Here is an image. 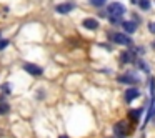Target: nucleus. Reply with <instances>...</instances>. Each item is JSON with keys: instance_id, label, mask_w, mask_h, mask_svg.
<instances>
[{"instance_id": "obj_1", "label": "nucleus", "mask_w": 155, "mask_h": 138, "mask_svg": "<svg viewBox=\"0 0 155 138\" xmlns=\"http://www.w3.org/2000/svg\"><path fill=\"white\" fill-rule=\"evenodd\" d=\"M107 12H108V15H110V18H120L122 15L125 14V7L122 4H118V2H114V4L108 5Z\"/></svg>"}, {"instance_id": "obj_2", "label": "nucleus", "mask_w": 155, "mask_h": 138, "mask_svg": "<svg viewBox=\"0 0 155 138\" xmlns=\"http://www.w3.org/2000/svg\"><path fill=\"white\" fill-rule=\"evenodd\" d=\"M110 38H112V42H115L118 45H130L132 43L130 37H127L125 34H112Z\"/></svg>"}, {"instance_id": "obj_3", "label": "nucleus", "mask_w": 155, "mask_h": 138, "mask_svg": "<svg viewBox=\"0 0 155 138\" xmlns=\"http://www.w3.org/2000/svg\"><path fill=\"white\" fill-rule=\"evenodd\" d=\"M127 127H128V125L125 123V121H120V123H117V125H115V133H117V136L124 138L125 135H127L128 131H130Z\"/></svg>"}, {"instance_id": "obj_4", "label": "nucleus", "mask_w": 155, "mask_h": 138, "mask_svg": "<svg viewBox=\"0 0 155 138\" xmlns=\"http://www.w3.org/2000/svg\"><path fill=\"white\" fill-rule=\"evenodd\" d=\"M24 68H25V72H28V73L34 75V77H40L42 75V68L37 67V65H34V63H25Z\"/></svg>"}, {"instance_id": "obj_5", "label": "nucleus", "mask_w": 155, "mask_h": 138, "mask_svg": "<svg viewBox=\"0 0 155 138\" xmlns=\"http://www.w3.org/2000/svg\"><path fill=\"white\" fill-rule=\"evenodd\" d=\"M137 97H140V91H138L137 88H127V91H125V101H127V103H130V101L135 100Z\"/></svg>"}, {"instance_id": "obj_6", "label": "nucleus", "mask_w": 155, "mask_h": 138, "mask_svg": "<svg viewBox=\"0 0 155 138\" xmlns=\"http://www.w3.org/2000/svg\"><path fill=\"white\" fill-rule=\"evenodd\" d=\"M118 82L120 83H138V78L134 77L132 73H125L122 77H118Z\"/></svg>"}, {"instance_id": "obj_7", "label": "nucleus", "mask_w": 155, "mask_h": 138, "mask_svg": "<svg viewBox=\"0 0 155 138\" xmlns=\"http://www.w3.org/2000/svg\"><path fill=\"white\" fill-rule=\"evenodd\" d=\"M82 24H84V27L88 28V30H95V28H98V22L95 20V18H85Z\"/></svg>"}, {"instance_id": "obj_8", "label": "nucleus", "mask_w": 155, "mask_h": 138, "mask_svg": "<svg viewBox=\"0 0 155 138\" xmlns=\"http://www.w3.org/2000/svg\"><path fill=\"white\" fill-rule=\"evenodd\" d=\"M122 25H124V30L127 32V34H134L135 30H137V24L132 20H127V22H122Z\"/></svg>"}, {"instance_id": "obj_9", "label": "nucleus", "mask_w": 155, "mask_h": 138, "mask_svg": "<svg viewBox=\"0 0 155 138\" xmlns=\"http://www.w3.org/2000/svg\"><path fill=\"white\" fill-rule=\"evenodd\" d=\"M72 8H74L72 4H60V5L55 7V10H57L58 14H68V12H72Z\"/></svg>"}, {"instance_id": "obj_10", "label": "nucleus", "mask_w": 155, "mask_h": 138, "mask_svg": "<svg viewBox=\"0 0 155 138\" xmlns=\"http://www.w3.org/2000/svg\"><path fill=\"white\" fill-rule=\"evenodd\" d=\"M140 115H142V108H137V110H130V111H128V117H130L132 121H137L138 118H140Z\"/></svg>"}, {"instance_id": "obj_11", "label": "nucleus", "mask_w": 155, "mask_h": 138, "mask_svg": "<svg viewBox=\"0 0 155 138\" xmlns=\"http://www.w3.org/2000/svg\"><path fill=\"white\" fill-rule=\"evenodd\" d=\"M134 60V55L130 53V52H124V53H122V62H124V63H128V62H132Z\"/></svg>"}, {"instance_id": "obj_12", "label": "nucleus", "mask_w": 155, "mask_h": 138, "mask_svg": "<svg viewBox=\"0 0 155 138\" xmlns=\"http://www.w3.org/2000/svg\"><path fill=\"white\" fill-rule=\"evenodd\" d=\"M138 5L142 10H150V0H138Z\"/></svg>"}, {"instance_id": "obj_13", "label": "nucleus", "mask_w": 155, "mask_h": 138, "mask_svg": "<svg viewBox=\"0 0 155 138\" xmlns=\"http://www.w3.org/2000/svg\"><path fill=\"white\" fill-rule=\"evenodd\" d=\"M8 110H10V107H8L5 101H0V115H5L8 113Z\"/></svg>"}, {"instance_id": "obj_14", "label": "nucleus", "mask_w": 155, "mask_h": 138, "mask_svg": "<svg viewBox=\"0 0 155 138\" xmlns=\"http://www.w3.org/2000/svg\"><path fill=\"white\" fill-rule=\"evenodd\" d=\"M105 2H107V0H90V4L94 5V7H102V5H105Z\"/></svg>"}, {"instance_id": "obj_15", "label": "nucleus", "mask_w": 155, "mask_h": 138, "mask_svg": "<svg viewBox=\"0 0 155 138\" xmlns=\"http://www.w3.org/2000/svg\"><path fill=\"white\" fill-rule=\"evenodd\" d=\"M5 47H8V40H0V50H4Z\"/></svg>"}, {"instance_id": "obj_16", "label": "nucleus", "mask_w": 155, "mask_h": 138, "mask_svg": "<svg viewBox=\"0 0 155 138\" xmlns=\"http://www.w3.org/2000/svg\"><path fill=\"white\" fill-rule=\"evenodd\" d=\"M2 88H4V91H7V93H8V91H10V85H4V87H2Z\"/></svg>"}, {"instance_id": "obj_17", "label": "nucleus", "mask_w": 155, "mask_h": 138, "mask_svg": "<svg viewBox=\"0 0 155 138\" xmlns=\"http://www.w3.org/2000/svg\"><path fill=\"white\" fill-rule=\"evenodd\" d=\"M58 138H68V136H58Z\"/></svg>"}, {"instance_id": "obj_18", "label": "nucleus", "mask_w": 155, "mask_h": 138, "mask_svg": "<svg viewBox=\"0 0 155 138\" xmlns=\"http://www.w3.org/2000/svg\"><path fill=\"white\" fill-rule=\"evenodd\" d=\"M152 45H153V48H155V42H153V43H152Z\"/></svg>"}]
</instances>
